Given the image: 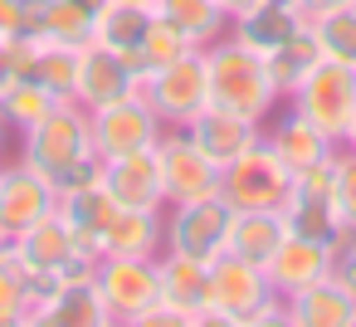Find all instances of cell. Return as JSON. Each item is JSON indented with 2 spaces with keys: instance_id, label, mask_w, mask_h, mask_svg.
Masks as SVG:
<instances>
[{
  "instance_id": "6da1fadb",
  "label": "cell",
  "mask_w": 356,
  "mask_h": 327,
  "mask_svg": "<svg viewBox=\"0 0 356 327\" xmlns=\"http://www.w3.org/2000/svg\"><path fill=\"white\" fill-rule=\"evenodd\" d=\"M20 157L44 171L54 181V191H74L103 176V161L93 152V127H88V108H79L74 98L54 103L49 118H40L35 127L20 132Z\"/></svg>"
},
{
  "instance_id": "7a4b0ae2",
  "label": "cell",
  "mask_w": 356,
  "mask_h": 327,
  "mask_svg": "<svg viewBox=\"0 0 356 327\" xmlns=\"http://www.w3.org/2000/svg\"><path fill=\"white\" fill-rule=\"evenodd\" d=\"M200 54H205V83H210V103L215 108H229V113L254 118V122H268L278 113L283 93H278L264 54H254L234 35H220Z\"/></svg>"
},
{
  "instance_id": "3957f363",
  "label": "cell",
  "mask_w": 356,
  "mask_h": 327,
  "mask_svg": "<svg viewBox=\"0 0 356 327\" xmlns=\"http://www.w3.org/2000/svg\"><path fill=\"white\" fill-rule=\"evenodd\" d=\"M205 317L225 327H259V322H288V308L273 293L264 264H249L225 249L220 259H210L205 273Z\"/></svg>"
},
{
  "instance_id": "277c9868",
  "label": "cell",
  "mask_w": 356,
  "mask_h": 327,
  "mask_svg": "<svg viewBox=\"0 0 356 327\" xmlns=\"http://www.w3.org/2000/svg\"><path fill=\"white\" fill-rule=\"evenodd\" d=\"M220 196L229 200V210H283L288 196H293V171L259 137L249 152H239L220 171Z\"/></svg>"
},
{
  "instance_id": "5b68a950",
  "label": "cell",
  "mask_w": 356,
  "mask_h": 327,
  "mask_svg": "<svg viewBox=\"0 0 356 327\" xmlns=\"http://www.w3.org/2000/svg\"><path fill=\"white\" fill-rule=\"evenodd\" d=\"M283 103L298 108L312 127H322L341 147V137H346V127L356 118V69L351 64H337V59H322Z\"/></svg>"
},
{
  "instance_id": "8992f818",
  "label": "cell",
  "mask_w": 356,
  "mask_h": 327,
  "mask_svg": "<svg viewBox=\"0 0 356 327\" xmlns=\"http://www.w3.org/2000/svg\"><path fill=\"white\" fill-rule=\"evenodd\" d=\"M137 93L152 103V113L161 118V127H186V122L210 103L205 54H200V49H191V54H181V59H171V64L152 69V74L137 83Z\"/></svg>"
},
{
  "instance_id": "52a82bcc",
  "label": "cell",
  "mask_w": 356,
  "mask_h": 327,
  "mask_svg": "<svg viewBox=\"0 0 356 327\" xmlns=\"http://www.w3.org/2000/svg\"><path fill=\"white\" fill-rule=\"evenodd\" d=\"M93 283L108 303L113 322H147V312L161 303V273L156 259H137V254H103L93 269Z\"/></svg>"
},
{
  "instance_id": "ba28073f",
  "label": "cell",
  "mask_w": 356,
  "mask_h": 327,
  "mask_svg": "<svg viewBox=\"0 0 356 327\" xmlns=\"http://www.w3.org/2000/svg\"><path fill=\"white\" fill-rule=\"evenodd\" d=\"M156 166H161L166 205H186V200L220 196V166L191 142L186 127H166V132L156 137Z\"/></svg>"
},
{
  "instance_id": "9c48e42d",
  "label": "cell",
  "mask_w": 356,
  "mask_h": 327,
  "mask_svg": "<svg viewBox=\"0 0 356 327\" xmlns=\"http://www.w3.org/2000/svg\"><path fill=\"white\" fill-rule=\"evenodd\" d=\"M88 127H93V152H98V161L127 157V152H147V147H156V137L166 132L161 118L152 113V103H147L142 93H127V98H118V103L93 108V113H88Z\"/></svg>"
},
{
  "instance_id": "30bf717a",
  "label": "cell",
  "mask_w": 356,
  "mask_h": 327,
  "mask_svg": "<svg viewBox=\"0 0 356 327\" xmlns=\"http://www.w3.org/2000/svg\"><path fill=\"white\" fill-rule=\"evenodd\" d=\"M229 220H234V210H229L225 196L166 205V249L210 264V259H220L225 244H229Z\"/></svg>"
},
{
  "instance_id": "8fae6325",
  "label": "cell",
  "mask_w": 356,
  "mask_h": 327,
  "mask_svg": "<svg viewBox=\"0 0 356 327\" xmlns=\"http://www.w3.org/2000/svg\"><path fill=\"white\" fill-rule=\"evenodd\" d=\"M54 210H59V191L44 171H35L25 157L0 166V234L6 239H15L20 230H30Z\"/></svg>"
},
{
  "instance_id": "7c38bea8",
  "label": "cell",
  "mask_w": 356,
  "mask_h": 327,
  "mask_svg": "<svg viewBox=\"0 0 356 327\" xmlns=\"http://www.w3.org/2000/svg\"><path fill=\"white\" fill-rule=\"evenodd\" d=\"M156 273H161V303L147 312V322H210L205 317V273L210 264L161 249L156 254Z\"/></svg>"
},
{
  "instance_id": "4fadbf2b",
  "label": "cell",
  "mask_w": 356,
  "mask_h": 327,
  "mask_svg": "<svg viewBox=\"0 0 356 327\" xmlns=\"http://www.w3.org/2000/svg\"><path fill=\"white\" fill-rule=\"evenodd\" d=\"M59 215H64V225L74 230V254L88 259V264H98V259H103V234H108V225H113V215H118V200H113V191L103 186V176L88 181V186L59 191Z\"/></svg>"
},
{
  "instance_id": "5bb4252c",
  "label": "cell",
  "mask_w": 356,
  "mask_h": 327,
  "mask_svg": "<svg viewBox=\"0 0 356 327\" xmlns=\"http://www.w3.org/2000/svg\"><path fill=\"white\" fill-rule=\"evenodd\" d=\"M186 132H191V142L225 171L239 152H249L259 137H264V122H254V118H239V113H229V108H215V103H205L191 122H186Z\"/></svg>"
},
{
  "instance_id": "9a60e30c",
  "label": "cell",
  "mask_w": 356,
  "mask_h": 327,
  "mask_svg": "<svg viewBox=\"0 0 356 327\" xmlns=\"http://www.w3.org/2000/svg\"><path fill=\"white\" fill-rule=\"evenodd\" d=\"M264 142L278 152V161L298 176V171H307V166H317V161H327V157H337V142L322 132V127H312L298 108H283L278 103V113L264 122Z\"/></svg>"
},
{
  "instance_id": "2e32d148",
  "label": "cell",
  "mask_w": 356,
  "mask_h": 327,
  "mask_svg": "<svg viewBox=\"0 0 356 327\" xmlns=\"http://www.w3.org/2000/svg\"><path fill=\"white\" fill-rule=\"evenodd\" d=\"M103 186H108L113 200L127 205V210H166L156 147H147V152H127V157H108V161H103Z\"/></svg>"
},
{
  "instance_id": "e0dca14e",
  "label": "cell",
  "mask_w": 356,
  "mask_h": 327,
  "mask_svg": "<svg viewBox=\"0 0 356 327\" xmlns=\"http://www.w3.org/2000/svg\"><path fill=\"white\" fill-rule=\"evenodd\" d=\"M137 93V74L122 64V54L103 49V45H83L79 49V83H74V103L79 108H103V103H118Z\"/></svg>"
},
{
  "instance_id": "ac0fdd59",
  "label": "cell",
  "mask_w": 356,
  "mask_h": 327,
  "mask_svg": "<svg viewBox=\"0 0 356 327\" xmlns=\"http://www.w3.org/2000/svg\"><path fill=\"white\" fill-rule=\"evenodd\" d=\"M264 273H268V283H273L278 298H293V293H302L307 283H317V278L332 273V244H317V239L288 234V239L268 254Z\"/></svg>"
},
{
  "instance_id": "d6986e66",
  "label": "cell",
  "mask_w": 356,
  "mask_h": 327,
  "mask_svg": "<svg viewBox=\"0 0 356 327\" xmlns=\"http://www.w3.org/2000/svg\"><path fill=\"white\" fill-rule=\"evenodd\" d=\"M307 25V15H302V6L298 0H259V6H249L244 15H234L229 20V35L239 40V45H249L254 54H273L288 35H298Z\"/></svg>"
},
{
  "instance_id": "ffe728a7",
  "label": "cell",
  "mask_w": 356,
  "mask_h": 327,
  "mask_svg": "<svg viewBox=\"0 0 356 327\" xmlns=\"http://www.w3.org/2000/svg\"><path fill=\"white\" fill-rule=\"evenodd\" d=\"M288 308V322L293 327H356V298L327 273L317 283H307L302 293L283 298Z\"/></svg>"
},
{
  "instance_id": "44dd1931",
  "label": "cell",
  "mask_w": 356,
  "mask_h": 327,
  "mask_svg": "<svg viewBox=\"0 0 356 327\" xmlns=\"http://www.w3.org/2000/svg\"><path fill=\"white\" fill-rule=\"evenodd\" d=\"M40 322H54V327H108L113 317H108V303H103V293H98V283L88 273V278H64L40 303Z\"/></svg>"
},
{
  "instance_id": "7402d4cb",
  "label": "cell",
  "mask_w": 356,
  "mask_h": 327,
  "mask_svg": "<svg viewBox=\"0 0 356 327\" xmlns=\"http://www.w3.org/2000/svg\"><path fill=\"white\" fill-rule=\"evenodd\" d=\"M166 249V210H127L118 205L108 234H103V254H137V259H156Z\"/></svg>"
},
{
  "instance_id": "603a6c76",
  "label": "cell",
  "mask_w": 356,
  "mask_h": 327,
  "mask_svg": "<svg viewBox=\"0 0 356 327\" xmlns=\"http://www.w3.org/2000/svg\"><path fill=\"white\" fill-rule=\"evenodd\" d=\"M288 239V220L283 210H234L229 220V254L249 259V264H268V254Z\"/></svg>"
},
{
  "instance_id": "cb8c5ba5",
  "label": "cell",
  "mask_w": 356,
  "mask_h": 327,
  "mask_svg": "<svg viewBox=\"0 0 356 327\" xmlns=\"http://www.w3.org/2000/svg\"><path fill=\"white\" fill-rule=\"evenodd\" d=\"M152 25V6H127V0H103L93 10V45L113 49V54H137L142 35Z\"/></svg>"
},
{
  "instance_id": "d4e9b609",
  "label": "cell",
  "mask_w": 356,
  "mask_h": 327,
  "mask_svg": "<svg viewBox=\"0 0 356 327\" xmlns=\"http://www.w3.org/2000/svg\"><path fill=\"white\" fill-rule=\"evenodd\" d=\"M264 59H268V74H273L278 93L288 98V93H293V88H298V83H302V79H307V74H312L327 54H322V40H317L312 20H307L298 35H288V40H283L273 54H264Z\"/></svg>"
},
{
  "instance_id": "484cf974",
  "label": "cell",
  "mask_w": 356,
  "mask_h": 327,
  "mask_svg": "<svg viewBox=\"0 0 356 327\" xmlns=\"http://www.w3.org/2000/svg\"><path fill=\"white\" fill-rule=\"evenodd\" d=\"M283 220H288V234H302V239H317V244H332L341 234L332 191H302V186H293V196L283 205Z\"/></svg>"
},
{
  "instance_id": "4316f807",
  "label": "cell",
  "mask_w": 356,
  "mask_h": 327,
  "mask_svg": "<svg viewBox=\"0 0 356 327\" xmlns=\"http://www.w3.org/2000/svg\"><path fill=\"white\" fill-rule=\"evenodd\" d=\"M152 10L161 20H171L181 35H191L200 49L215 45L220 35H229V15L220 0H152Z\"/></svg>"
},
{
  "instance_id": "83f0119b",
  "label": "cell",
  "mask_w": 356,
  "mask_h": 327,
  "mask_svg": "<svg viewBox=\"0 0 356 327\" xmlns=\"http://www.w3.org/2000/svg\"><path fill=\"white\" fill-rule=\"evenodd\" d=\"M54 103H64V98H54L44 83H35V79H15L6 93H0V118H6L10 132H25V127H35L40 118H49Z\"/></svg>"
},
{
  "instance_id": "f1b7e54d",
  "label": "cell",
  "mask_w": 356,
  "mask_h": 327,
  "mask_svg": "<svg viewBox=\"0 0 356 327\" xmlns=\"http://www.w3.org/2000/svg\"><path fill=\"white\" fill-rule=\"evenodd\" d=\"M44 45H69V49L93 45V10L74 6V0H49V15H44Z\"/></svg>"
},
{
  "instance_id": "f546056e",
  "label": "cell",
  "mask_w": 356,
  "mask_h": 327,
  "mask_svg": "<svg viewBox=\"0 0 356 327\" xmlns=\"http://www.w3.org/2000/svg\"><path fill=\"white\" fill-rule=\"evenodd\" d=\"M312 30H317L322 54H327V59H337V64H351V69H356V0H351V6H341V10L317 15V20H312Z\"/></svg>"
},
{
  "instance_id": "4dcf8cb0",
  "label": "cell",
  "mask_w": 356,
  "mask_h": 327,
  "mask_svg": "<svg viewBox=\"0 0 356 327\" xmlns=\"http://www.w3.org/2000/svg\"><path fill=\"white\" fill-rule=\"evenodd\" d=\"M191 49H200V45H195L191 35H181L171 20H161V15L152 10V25H147V35H142V45H137L147 74L161 69V64H171V59H181V54H191ZM147 74H142V79H147Z\"/></svg>"
},
{
  "instance_id": "1f68e13d",
  "label": "cell",
  "mask_w": 356,
  "mask_h": 327,
  "mask_svg": "<svg viewBox=\"0 0 356 327\" xmlns=\"http://www.w3.org/2000/svg\"><path fill=\"white\" fill-rule=\"evenodd\" d=\"M35 83H44L54 98H74L79 49H69V45H40V54H35Z\"/></svg>"
},
{
  "instance_id": "d6a6232c",
  "label": "cell",
  "mask_w": 356,
  "mask_h": 327,
  "mask_svg": "<svg viewBox=\"0 0 356 327\" xmlns=\"http://www.w3.org/2000/svg\"><path fill=\"white\" fill-rule=\"evenodd\" d=\"M15 322H30V288L20 269L6 259L0 264V327H15Z\"/></svg>"
},
{
  "instance_id": "836d02e7",
  "label": "cell",
  "mask_w": 356,
  "mask_h": 327,
  "mask_svg": "<svg viewBox=\"0 0 356 327\" xmlns=\"http://www.w3.org/2000/svg\"><path fill=\"white\" fill-rule=\"evenodd\" d=\"M332 205L341 230H356V152H337V181H332Z\"/></svg>"
},
{
  "instance_id": "e575fe53",
  "label": "cell",
  "mask_w": 356,
  "mask_h": 327,
  "mask_svg": "<svg viewBox=\"0 0 356 327\" xmlns=\"http://www.w3.org/2000/svg\"><path fill=\"white\" fill-rule=\"evenodd\" d=\"M332 278L356 298V230H341L332 239Z\"/></svg>"
},
{
  "instance_id": "d590c367",
  "label": "cell",
  "mask_w": 356,
  "mask_h": 327,
  "mask_svg": "<svg viewBox=\"0 0 356 327\" xmlns=\"http://www.w3.org/2000/svg\"><path fill=\"white\" fill-rule=\"evenodd\" d=\"M44 15H49V0H20V15H15V35L44 45Z\"/></svg>"
},
{
  "instance_id": "8d00e7d4",
  "label": "cell",
  "mask_w": 356,
  "mask_h": 327,
  "mask_svg": "<svg viewBox=\"0 0 356 327\" xmlns=\"http://www.w3.org/2000/svg\"><path fill=\"white\" fill-rule=\"evenodd\" d=\"M20 74H15V54H10V40H0V93H6L10 83H15Z\"/></svg>"
},
{
  "instance_id": "74e56055",
  "label": "cell",
  "mask_w": 356,
  "mask_h": 327,
  "mask_svg": "<svg viewBox=\"0 0 356 327\" xmlns=\"http://www.w3.org/2000/svg\"><path fill=\"white\" fill-rule=\"evenodd\" d=\"M15 15H20V0H0V40L15 35Z\"/></svg>"
},
{
  "instance_id": "f35d334b",
  "label": "cell",
  "mask_w": 356,
  "mask_h": 327,
  "mask_svg": "<svg viewBox=\"0 0 356 327\" xmlns=\"http://www.w3.org/2000/svg\"><path fill=\"white\" fill-rule=\"evenodd\" d=\"M298 6H302V15H307V20H317V15H327V10L351 6V0H298Z\"/></svg>"
},
{
  "instance_id": "ab89813d",
  "label": "cell",
  "mask_w": 356,
  "mask_h": 327,
  "mask_svg": "<svg viewBox=\"0 0 356 327\" xmlns=\"http://www.w3.org/2000/svg\"><path fill=\"white\" fill-rule=\"evenodd\" d=\"M341 147H346V152H356V118H351V127H346V137H341Z\"/></svg>"
},
{
  "instance_id": "60d3db41",
  "label": "cell",
  "mask_w": 356,
  "mask_h": 327,
  "mask_svg": "<svg viewBox=\"0 0 356 327\" xmlns=\"http://www.w3.org/2000/svg\"><path fill=\"white\" fill-rule=\"evenodd\" d=\"M6 132L10 127H6V118H0V166H6Z\"/></svg>"
},
{
  "instance_id": "b9f144b4",
  "label": "cell",
  "mask_w": 356,
  "mask_h": 327,
  "mask_svg": "<svg viewBox=\"0 0 356 327\" xmlns=\"http://www.w3.org/2000/svg\"><path fill=\"white\" fill-rule=\"evenodd\" d=\"M6 259H10V239H6V234H0V264H6Z\"/></svg>"
},
{
  "instance_id": "7bdbcfd3",
  "label": "cell",
  "mask_w": 356,
  "mask_h": 327,
  "mask_svg": "<svg viewBox=\"0 0 356 327\" xmlns=\"http://www.w3.org/2000/svg\"><path fill=\"white\" fill-rule=\"evenodd\" d=\"M74 6H83V10H98V6H103V0H74Z\"/></svg>"
},
{
  "instance_id": "ee69618b",
  "label": "cell",
  "mask_w": 356,
  "mask_h": 327,
  "mask_svg": "<svg viewBox=\"0 0 356 327\" xmlns=\"http://www.w3.org/2000/svg\"><path fill=\"white\" fill-rule=\"evenodd\" d=\"M127 6H152V0H127Z\"/></svg>"
}]
</instances>
